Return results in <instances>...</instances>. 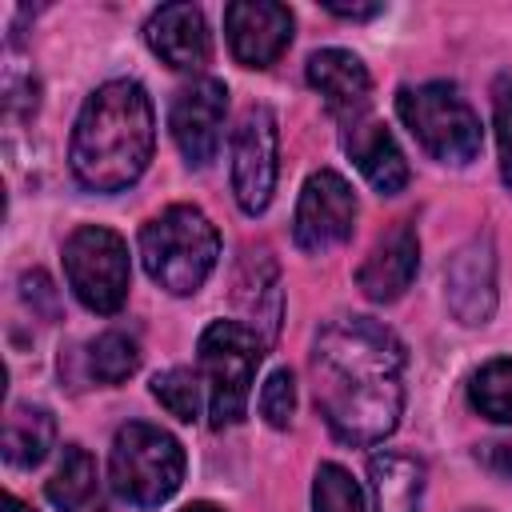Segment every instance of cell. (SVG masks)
I'll list each match as a JSON object with an SVG mask.
<instances>
[{
    "mask_svg": "<svg viewBox=\"0 0 512 512\" xmlns=\"http://www.w3.org/2000/svg\"><path fill=\"white\" fill-rule=\"evenodd\" d=\"M404 344L372 316H340L316 332L312 388L336 440L380 444L404 412Z\"/></svg>",
    "mask_w": 512,
    "mask_h": 512,
    "instance_id": "cell-1",
    "label": "cell"
},
{
    "mask_svg": "<svg viewBox=\"0 0 512 512\" xmlns=\"http://www.w3.org/2000/svg\"><path fill=\"white\" fill-rule=\"evenodd\" d=\"M156 120L152 100L136 80L100 84L72 128L68 164L80 188L88 192H120L136 184L152 160Z\"/></svg>",
    "mask_w": 512,
    "mask_h": 512,
    "instance_id": "cell-2",
    "label": "cell"
},
{
    "mask_svg": "<svg viewBox=\"0 0 512 512\" xmlns=\"http://www.w3.org/2000/svg\"><path fill=\"white\" fill-rule=\"evenodd\" d=\"M216 256L220 232L196 204H172L140 228V260L172 296H192L216 268Z\"/></svg>",
    "mask_w": 512,
    "mask_h": 512,
    "instance_id": "cell-3",
    "label": "cell"
},
{
    "mask_svg": "<svg viewBox=\"0 0 512 512\" xmlns=\"http://www.w3.org/2000/svg\"><path fill=\"white\" fill-rule=\"evenodd\" d=\"M184 480V448L172 432L148 420L120 424L108 456V484L132 508L164 504Z\"/></svg>",
    "mask_w": 512,
    "mask_h": 512,
    "instance_id": "cell-4",
    "label": "cell"
},
{
    "mask_svg": "<svg viewBox=\"0 0 512 512\" xmlns=\"http://www.w3.org/2000/svg\"><path fill=\"white\" fill-rule=\"evenodd\" d=\"M200 380L208 392L212 428H232L244 420L252 376L264 360V336L240 320H212L196 344Z\"/></svg>",
    "mask_w": 512,
    "mask_h": 512,
    "instance_id": "cell-5",
    "label": "cell"
},
{
    "mask_svg": "<svg viewBox=\"0 0 512 512\" xmlns=\"http://www.w3.org/2000/svg\"><path fill=\"white\" fill-rule=\"evenodd\" d=\"M396 112H400L404 128L416 136V144L432 160H440V164H472L480 156L484 128H480V116L472 112V104L460 96L456 84L432 80V84L400 88L396 92Z\"/></svg>",
    "mask_w": 512,
    "mask_h": 512,
    "instance_id": "cell-6",
    "label": "cell"
},
{
    "mask_svg": "<svg viewBox=\"0 0 512 512\" xmlns=\"http://www.w3.org/2000/svg\"><path fill=\"white\" fill-rule=\"evenodd\" d=\"M64 276L72 296L100 316H112L128 300V244L104 224H84L64 240Z\"/></svg>",
    "mask_w": 512,
    "mask_h": 512,
    "instance_id": "cell-7",
    "label": "cell"
},
{
    "mask_svg": "<svg viewBox=\"0 0 512 512\" xmlns=\"http://www.w3.org/2000/svg\"><path fill=\"white\" fill-rule=\"evenodd\" d=\"M356 224V192L332 168H320L304 180L292 220V240L300 252H328L352 236Z\"/></svg>",
    "mask_w": 512,
    "mask_h": 512,
    "instance_id": "cell-8",
    "label": "cell"
},
{
    "mask_svg": "<svg viewBox=\"0 0 512 512\" xmlns=\"http://www.w3.org/2000/svg\"><path fill=\"white\" fill-rule=\"evenodd\" d=\"M232 192L240 212L260 216L276 192V116L256 104L240 116L232 136Z\"/></svg>",
    "mask_w": 512,
    "mask_h": 512,
    "instance_id": "cell-9",
    "label": "cell"
},
{
    "mask_svg": "<svg viewBox=\"0 0 512 512\" xmlns=\"http://www.w3.org/2000/svg\"><path fill=\"white\" fill-rule=\"evenodd\" d=\"M224 112H228V88L220 80H212V76L192 80L172 96L168 128H172V140H176L180 156L192 168H204V164L216 160Z\"/></svg>",
    "mask_w": 512,
    "mask_h": 512,
    "instance_id": "cell-10",
    "label": "cell"
},
{
    "mask_svg": "<svg viewBox=\"0 0 512 512\" xmlns=\"http://www.w3.org/2000/svg\"><path fill=\"white\" fill-rule=\"evenodd\" d=\"M224 32L244 68H268L292 44V12L276 0H236L224 8Z\"/></svg>",
    "mask_w": 512,
    "mask_h": 512,
    "instance_id": "cell-11",
    "label": "cell"
},
{
    "mask_svg": "<svg viewBox=\"0 0 512 512\" xmlns=\"http://www.w3.org/2000/svg\"><path fill=\"white\" fill-rule=\"evenodd\" d=\"M444 296L460 324H488L496 312V252L488 236H472L444 264Z\"/></svg>",
    "mask_w": 512,
    "mask_h": 512,
    "instance_id": "cell-12",
    "label": "cell"
},
{
    "mask_svg": "<svg viewBox=\"0 0 512 512\" xmlns=\"http://www.w3.org/2000/svg\"><path fill=\"white\" fill-rule=\"evenodd\" d=\"M308 84L324 96L328 112L340 120V128L368 116L372 104V76L364 60L348 48H320L308 56Z\"/></svg>",
    "mask_w": 512,
    "mask_h": 512,
    "instance_id": "cell-13",
    "label": "cell"
},
{
    "mask_svg": "<svg viewBox=\"0 0 512 512\" xmlns=\"http://www.w3.org/2000/svg\"><path fill=\"white\" fill-rule=\"evenodd\" d=\"M420 268V240H416V228L408 220H400L392 232H384L372 252L360 260L356 268V284L368 300L376 304H388V300H400L412 284Z\"/></svg>",
    "mask_w": 512,
    "mask_h": 512,
    "instance_id": "cell-14",
    "label": "cell"
},
{
    "mask_svg": "<svg viewBox=\"0 0 512 512\" xmlns=\"http://www.w3.org/2000/svg\"><path fill=\"white\" fill-rule=\"evenodd\" d=\"M148 48L176 72H196L212 56V36L196 4H164L144 24Z\"/></svg>",
    "mask_w": 512,
    "mask_h": 512,
    "instance_id": "cell-15",
    "label": "cell"
},
{
    "mask_svg": "<svg viewBox=\"0 0 512 512\" xmlns=\"http://www.w3.org/2000/svg\"><path fill=\"white\" fill-rule=\"evenodd\" d=\"M344 152L352 156V164L360 168V176H364L380 196L404 192V184H408V160H404L400 144L392 140V132H388L380 120L364 116V120L348 124V128H344Z\"/></svg>",
    "mask_w": 512,
    "mask_h": 512,
    "instance_id": "cell-16",
    "label": "cell"
},
{
    "mask_svg": "<svg viewBox=\"0 0 512 512\" xmlns=\"http://www.w3.org/2000/svg\"><path fill=\"white\" fill-rule=\"evenodd\" d=\"M372 512H420L424 464L408 452H376L368 460Z\"/></svg>",
    "mask_w": 512,
    "mask_h": 512,
    "instance_id": "cell-17",
    "label": "cell"
},
{
    "mask_svg": "<svg viewBox=\"0 0 512 512\" xmlns=\"http://www.w3.org/2000/svg\"><path fill=\"white\" fill-rule=\"evenodd\" d=\"M48 500L60 512H112L108 496L100 488L96 460L80 444H64L60 464H56V472L48 480Z\"/></svg>",
    "mask_w": 512,
    "mask_h": 512,
    "instance_id": "cell-18",
    "label": "cell"
},
{
    "mask_svg": "<svg viewBox=\"0 0 512 512\" xmlns=\"http://www.w3.org/2000/svg\"><path fill=\"white\" fill-rule=\"evenodd\" d=\"M56 444V420L40 404H16L4 416V460L12 468H36Z\"/></svg>",
    "mask_w": 512,
    "mask_h": 512,
    "instance_id": "cell-19",
    "label": "cell"
},
{
    "mask_svg": "<svg viewBox=\"0 0 512 512\" xmlns=\"http://www.w3.org/2000/svg\"><path fill=\"white\" fill-rule=\"evenodd\" d=\"M468 400L480 416L496 420V424H512V356L488 360L472 384H468Z\"/></svg>",
    "mask_w": 512,
    "mask_h": 512,
    "instance_id": "cell-20",
    "label": "cell"
},
{
    "mask_svg": "<svg viewBox=\"0 0 512 512\" xmlns=\"http://www.w3.org/2000/svg\"><path fill=\"white\" fill-rule=\"evenodd\" d=\"M84 356H88V372H92L100 384H120V380H128V376L136 372V364H140L136 340H132L128 332H120V328L100 332V336L88 344Z\"/></svg>",
    "mask_w": 512,
    "mask_h": 512,
    "instance_id": "cell-21",
    "label": "cell"
},
{
    "mask_svg": "<svg viewBox=\"0 0 512 512\" xmlns=\"http://www.w3.org/2000/svg\"><path fill=\"white\" fill-rule=\"evenodd\" d=\"M200 376L188 372V368H168V372H156L152 376V396L168 408V416L192 424L200 416Z\"/></svg>",
    "mask_w": 512,
    "mask_h": 512,
    "instance_id": "cell-22",
    "label": "cell"
},
{
    "mask_svg": "<svg viewBox=\"0 0 512 512\" xmlns=\"http://www.w3.org/2000/svg\"><path fill=\"white\" fill-rule=\"evenodd\" d=\"M312 512H364L360 484L340 464H320L312 480Z\"/></svg>",
    "mask_w": 512,
    "mask_h": 512,
    "instance_id": "cell-23",
    "label": "cell"
},
{
    "mask_svg": "<svg viewBox=\"0 0 512 512\" xmlns=\"http://www.w3.org/2000/svg\"><path fill=\"white\" fill-rule=\"evenodd\" d=\"M292 412H296V380L288 368H276L264 388H260V416L272 424V428H288L292 424Z\"/></svg>",
    "mask_w": 512,
    "mask_h": 512,
    "instance_id": "cell-24",
    "label": "cell"
},
{
    "mask_svg": "<svg viewBox=\"0 0 512 512\" xmlns=\"http://www.w3.org/2000/svg\"><path fill=\"white\" fill-rule=\"evenodd\" d=\"M492 116H496V144H500V176L512 192V76H500L492 88Z\"/></svg>",
    "mask_w": 512,
    "mask_h": 512,
    "instance_id": "cell-25",
    "label": "cell"
},
{
    "mask_svg": "<svg viewBox=\"0 0 512 512\" xmlns=\"http://www.w3.org/2000/svg\"><path fill=\"white\" fill-rule=\"evenodd\" d=\"M476 460H480L488 472L512 480V444H484V448H476Z\"/></svg>",
    "mask_w": 512,
    "mask_h": 512,
    "instance_id": "cell-26",
    "label": "cell"
},
{
    "mask_svg": "<svg viewBox=\"0 0 512 512\" xmlns=\"http://www.w3.org/2000/svg\"><path fill=\"white\" fill-rule=\"evenodd\" d=\"M324 8L332 16H344V20H372L384 12V4H336V0H324Z\"/></svg>",
    "mask_w": 512,
    "mask_h": 512,
    "instance_id": "cell-27",
    "label": "cell"
},
{
    "mask_svg": "<svg viewBox=\"0 0 512 512\" xmlns=\"http://www.w3.org/2000/svg\"><path fill=\"white\" fill-rule=\"evenodd\" d=\"M4 512H32L24 500H16V496H4Z\"/></svg>",
    "mask_w": 512,
    "mask_h": 512,
    "instance_id": "cell-28",
    "label": "cell"
},
{
    "mask_svg": "<svg viewBox=\"0 0 512 512\" xmlns=\"http://www.w3.org/2000/svg\"><path fill=\"white\" fill-rule=\"evenodd\" d=\"M180 512H224V508H216V504H208V500H196V504H188V508H180Z\"/></svg>",
    "mask_w": 512,
    "mask_h": 512,
    "instance_id": "cell-29",
    "label": "cell"
},
{
    "mask_svg": "<svg viewBox=\"0 0 512 512\" xmlns=\"http://www.w3.org/2000/svg\"><path fill=\"white\" fill-rule=\"evenodd\" d=\"M464 512H484V508H464Z\"/></svg>",
    "mask_w": 512,
    "mask_h": 512,
    "instance_id": "cell-30",
    "label": "cell"
}]
</instances>
